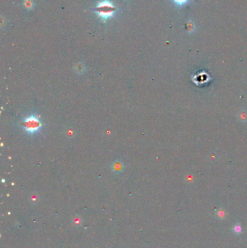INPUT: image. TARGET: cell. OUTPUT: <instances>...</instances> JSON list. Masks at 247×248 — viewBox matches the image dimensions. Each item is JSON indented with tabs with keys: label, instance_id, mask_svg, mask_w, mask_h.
Segmentation results:
<instances>
[{
	"label": "cell",
	"instance_id": "cell-1",
	"mask_svg": "<svg viewBox=\"0 0 247 248\" xmlns=\"http://www.w3.org/2000/svg\"><path fill=\"white\" fill-rule=\"evenodd\" d=\"M18 126L24 130L27 135L34 137L40 133L44 126V124L36 113L31 112L20 121Z\"/></svg>",
	"mask_w": 247,
	"mask_h": 248
},
{
	"label": "cell",
	"instance_id": "cell-2",
	"mask_svg": "<svg viewBox=\"0 0 247 248\" xmlns=\"http://www.w3.org/2000/svg\"><path fill=\"white\" fill-rule=\"evenodd\" d=\"M95 13L101 18L103 22H106L108 19L114 16L118 8L112 4L109 0H103L98 3L94 9Z\"/></svg>",
	"mask_w": 247,
	"mask_h": 248
},
{
	"label": "cell",
	"instance_id": "cell-3",
	"mask_svg": "<svg viewBox=\"0 0 247 248\" xmlns=\"http://www.w3.org/2000/svg\"><path fill=\"white\" fill-rule=\"evenodd\" d=\"M125 165L123 162L119 159L115 160L112 164H111V170L115 174L119 175L124 171Z\"/></svg>",
	"mask_w": 247,
	"mask_h": 248
},
{
	"label": "cell",
	"instance_id": "cell-4",
	"mask_svg": "<svg viewBox=\"0 0 247 248\" xmlns=\"http://www.w3.org/2000/svg\"><path fill=\"white\" fill-rule=\"evenodd\" d=\"M64 134L65 136L67 138L73 139L74 138L75 136V129L71 127V126H67V127H66L65 129Z\"/></svg>",
	"mask_w": 247,
	"mask_h": 248
},
{
	"label": "cell",
	"instance_id": "cell-5",
	"mask_svg": "<svg viewBox=\"0 0 247 248\" xmlns=\"http://www.w3.org/2000/svg\"><path fill=\"white\" fill-rule=\"evenodd\" d=\"M75 71L77 74H79V75H81L83 73L85 72V66L82 63L79 62L75 64Z\"/></svg>",
	"mask_w": 247,
	"mask_h": 248
},
{
	"label": "cell",
	"instance_id": "cell-6",
	"mask_svg": "<svg viewBox=\"0 0 247 248\" xmlns=\"http://www.w3.org/2000/svg\"><path fill=\"white\" fill-rule=\"evenodd\" d=\"M226 212L224 209L223 208H220V209L217 210L216 212H215V216H216V218L219 220H225L226 218Z\"/></svg>",
	"mask_w": 247,
	"mask_h": 248
},
{
	"label": "cell",
	"instance_id": "cell-7",
	"mask_svg": "<svg viewBox=\"0 0 247 248\" xmlns=\"http://www.w3.org/2000/svg\"><path fill=\"white\" fill-rule=\"evenodd\" d=\"M72 221H73V224L75 226L78 227V226H80L82 225V224H83V219H82V218L80 217L79 216H75V217H73Z\"/></svg>",
	"mask_w": 247,
	"mask_h": 248
},
{
	"label": "cell",
	"instance_id": "cell-8",
	"mask_svg": "<svg viewBox=\"0 0 247 248\" xmlns=\"http://www.w3.org/2000/svg\"><path fill=\"white\" fill-rule=\"evenodd\" d=\"M23 6L28 10H31L34 7V3L33 0H25L23 2Z\"/></svg>",
	"mask_w": 247,
	"mask_h": 248
},
{
	"label": "cell",
	"instance_id": "cell-9",
	"mask_svg": "<svg viewBox=\"0 0 247 248\" xmlns=\"http://www.w3.org/2000/svg\"><path fill=\"white\" fill-rule=\"evenodd\" d=\"M29 200L31 204L35 205V204L37 203L38 201H39V195H38L36 192H33V193H31L29 196Z\"/></svg>",
	"mask_w": 247,
	"mask_h": 248
},
{
	"label": "cell",
	"instance_id": "cell-10",
	"mask_svg": "<svg viewBox=\"0 0 247 248\" xmlns=\"http://www.w3.org/2000/svg\"><path fill=\"white\" fill-rule=\"evenodd\" d=\"M233 233H235L236 234H242V227L241 226L240 224H235V225L233 226Z\"/></svg>",
	"mask_w": 247,
	"mask_h": 248
}]
</instances>
